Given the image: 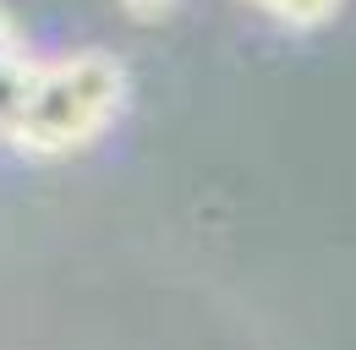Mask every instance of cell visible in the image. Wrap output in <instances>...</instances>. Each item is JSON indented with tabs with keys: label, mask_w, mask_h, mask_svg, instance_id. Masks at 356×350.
<instances>
[{
	"label": "cell",
	"mask_w": 356,
	"mask_h": 350,
	"mask_svg": "<svg viewBox=\"0 0 356 350\" xmlns=\"http://www.w3.org/2000/svg\"><path fill=\"white\" fill-rule=\"evenodd\" d=\"M33 66H39V49L28 44L22 22L0 6V148H6V131H11V115H17L22 93L33 83Z\"/></svg>",
	"instance_id": "cell-2"
},
{
	"label": "cell",
	"mask_w": 356,
	"mask_h": 350,
	"mask_svg": "<svg viewBox=\"0 0 356 350\" xmlns=\"http://www.w3.org/2000/svg\"><path fill=\"white\" fill-rule=\"evenodd\" d=\"M127 93H132V77L110 49L39 55L33 83L11 115L6 148L28 159H72L121 121Z\"/></svg>",
	"instance_id": "cell-1"
},
{
	"label": "cell",
	"mask_w": 356,
	"mask_h": 350,
	"mask_svg": "<svg viewBox=\"0 0 356 350\" xmlns=\"http://www.w3.org/2000/svg\"><path fill=\"white\" fill-rule=\"evenodd\" d=\"M181 0H121V11L132 17V22H143V28H154V22H165L170 11H176Z\"/></svg>",
	"instance_id": "cell-4"
},
{
	"label": "cell",
	"mask_w": 356,
	"mask_h": 350,
	"mask_svg": "<svg viewBox=\"0 0 356 350\" xmlns=\"http://www.w3.org/2000/svg\"><path fill=\"white\" fill-rule=\"evenodd\" d=\"M247 6H258L264 17L285 22V28H323L340 11V0H247Z\"/></svg>",
	"instance_id": "cell-3"
}]
</instances>
